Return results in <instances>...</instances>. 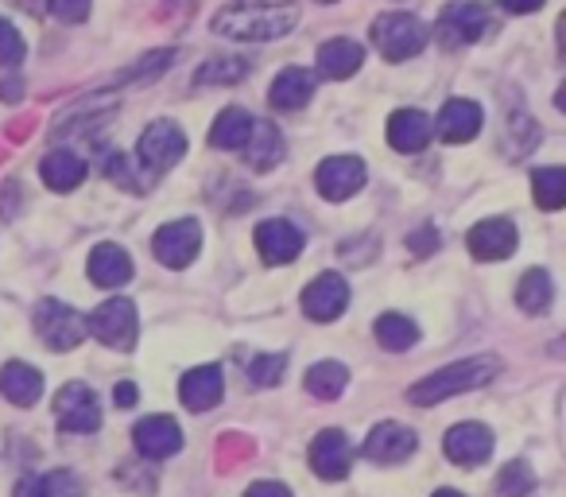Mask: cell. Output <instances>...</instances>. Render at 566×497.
<instances>
[{
    "label": "cell",
    "instance_id": "cell-3",
    "mask_svg": "<svg viewBox=\"0 0 566 497\" xmlns=\"http://www.w3.org/2000/svg\"><path fill=\"white\" fill-rule=\"evenodd\" d=\"M373 43L388 63H403V59L419 55L427 48V28L411 12H385V17L373 24Z\"/></svg>",
    "mask_w": 566,
    "mask_h": 497
},
{
    "label": "cell",
    "instance_id": "cell-16",
    "mask_svg": "<svg viewBox=\"0 0 566 497\" xmlns=\"http://www.w3.org/2000/svg\"><path fill=\"white\" fill-rule=\"evenodd\" d=\"M133 439H136V451H140L144 458L164 463V458H171L175 451L182 447V427L175 424L171 416H148V420L136 424Z\"/></svg>",
    "mask_w": 566,
    "mask_h": 497
},
{
    "label": "cell",
    "instance_id": "cell-33",
    "mask_svg": "<svg viewBox=\"0 0 566 497\" xmlns=\"http://www.w3.org/2000/svg\"><path fill=\"white\" fill-rule=\"evenodd\" d=\"M535 489V474L524 463H509L496 478V494L501 497H527Z\"/></svg>",
    "mask_w": 566,
    "mask_h": 497
},
{
    "label": "cell",
    "instance_id": "cell-18",
    "mask_svg": "<svg viewBox=\"0 0 566 497\" xmlns=\"http://www.w3.org/2000/svg\"><path fill=\"white\" fill-rule=\"evenodd\" d=\"M481 105L478 102H465V97H454L439 110V121L431 125V133H439L447 144H465L481 133Z\"/></svg>",
    "mask_w": 566,
    "mask_h": 497
},
{
    "label": "cell",
    "instance_id": "cell-38",
    "mask_svg": "<svg viewBox=\"0 0 566 497\" xmlns=\"http://www.w3.org/2000/svg\"><path fill=\"white\" fill-rule=\"evenodd\" d=\"M20 94H24L20 71H0V102H20Z\"/></svg>",
    "mask_w": 566,
    "mask_h": 497
},
{
    "label": "cell",
    "instance_id": "cell-4",
    "mask_svg": "<svg viewBox=\"0 0 566 497\" xmlns=\"http://www.w3.org/2000/svg\"><path fill=\"white\" fill-rule=\"evenodd\" d=\"M489 32V17L478 0H454L439 12V24H434V35H439L442 48H470L481 35Z\"/></svg>",
    "mask_w": 566,
    "mask_h": 497
},
{
    "label": "cell",
    "instance_id": "cell-12",
    "mask_svg": "<svg viewBox=\"0 0 566 497\" xmlns=\"http://www.w3.org/2000/svg\"><path fill=\"white\" fill-rule=\"evenodd\" d=\"M256 249L264 265H292L303 253V234L287 218H268L256 226Z\"/></svg>",
    "mask_w": 566,
    "mask_h": 497
},
{
    "label": "cell",
    "instance_id": "cell-36",
    "mask_svg": "<svg viewBox=\"0 0 566 497\" xmlns=\"http://www.w3.org/2000/svg\"><path fill=\"white\" fill-rule=\"evenodd\" d=\"M24 35L9 24V20H0V71H17L24 63Z\"/></svg>",
    "mask_w": 566,
    "mask_h": 497
},
{
    "label": "cell",
    "instance_id": "cell-21",
    "mask_svg": "<svg viewBox=\"0 0 566 497\" xmlns=\"http://www.w3.org/2000/svg\"><path fill=\"white\" fill-rule=\"evenodd\" d=\"M86 272H90V280L102 288H125L128 280H133V257H128L120 245L102 241L94 253H90Z\"/></svg>",
    "mask_w": 566,
    "mask_h": 497
},
{
    "label": "cell",
    "instance_id": "cell-40",
    "mask_svg": "<svg viewBox=\"0 0 566 497\" xmlns=\"http://www.w3.org/2000/svg\"><path fill=\"white\" fill-rule=\"evenodd\" d=\"M504 12H516V17H524V12H535L543 9V0H501Z\"/></svg>",
    "mask_w": 566,
    "mask_h": 497
},
{
    "label": "cell",
    "instance_id": "cell-31",
    "mask_svg": "<svg viewBox=\"0 0 566 497\" xmlns=\"http://www.w3.org/2000/svg\"><path fill=\"white\" fill-rule=\"evenodd\" d=\"M349 385V370L342 362H318L307 370V393L318 401H338Z\"/></svg>",
    "mask_w": 566,
    "mask_h": 497
},
{
    "label": "cell",
    "instance_id": "cell-30",
    "mask_svg": "<svg viewBox=\"0 0 566 497\" xmlns=\"http://www.w3.org/2000/svg\"><path fill=\"white\" fill-rule=\"evenodd\" d=\"M551 300H555V284H551V272L547 269H532L524 272V280H520L516 288V303L527 311V315H543V311L551 308Z\"/></svg>",
    "mask_w": 566,
    "mask_h": 497
},
{
    "label": "cell",
    "instance_id": "cell-29",
    "mask_svg": "<svg viewBox=\"0 0 566 497\" xmlns=\"http://www.w3.org/2000/svg\"><path fill=\"white\" fill-rule=\"evenodd\" d=\"M373 334H377L380 346L392 350V354L411 350L419 342V327L411 323L408 315H400V311H388V315H380L377 323H373Z\"/></svg>",
    "mask_w": 566,
    "mask_h": 497
},
{
    "label": "cell",
    "instance_id": "cell-32",
    "mask_svg": "<svg viewBox=\"0 0 566 497\" xmlns=\"http://www.w3.org/2000/svg\"><path fill=\"white\" fill-rule=\"evenodd\" d=\"M532 190L543 210H558V206L566 203V172L563 167H539V172L532 175Z\"/></svg>",
    "mask_w": 566,
    "mask_h": 497
},
{
    "label": "cell",
    "instance_id": "cell-42",
    "mask_svg": "<svg viewBox=\"0 0 566 497\" xmlns=\"http://www.w3.org/2000/svg\"><path fill=\"white\" fill-rule=\"evenodd\" d=\"M113 396H117V404H120V408H133V404H136V396H140V393H136V385H128V381H120V385H117V393H113Z\"/></svg>",
    "mask_w": 566,
    "mask_h": 497
},
{
    "label": "cell",
    "instance_id": "cell-27",
    "mask_svg": "<svg viewBox=\"0 0 566 497\" xmlns=\"http://www.w3.org/2000/svg\"><path fill=\"white\" fill-rule=\"evenodd\" d=\"M249 133H252V113L241 110V105H229V110H221L218 121H213L210 144L226 152H241L244 144H249Z\"/></svg>",
    "mask_w": 566,
    "mask_h": 497
},
{
    "label": "cell",
    "instance_id": "cell-6",
    "mask_svg": "<svg viewBox=\"0 0 566 497\" xmlns=\"http://www.w3.org/2000/svg\"><path fill=\"white\" fill-rule=\"evenodd\" d=\"M86 331H94L97 342L113 350H133L136 331H140V319H136L133 300H109L86 319Z\"/></svg>",
    "mask_w": 566,
    "mask_h": 497
},
{
    "label": "cell",
    "instance_id": "cell-7",
    "mask_svg": "<svg viewBox=\"0 0 566 497\" xmlns=\"http://www.w3.org/2000/svg\"><path fill=\"white\" fill-rule=\"evenodd\" d=\"M198 245H202V226H198L195 218L167 221V226H159L156 237H151L156 261L167 265V269H187L198 257Z\"/></svg>",
    "mask_w": 566,
    "mask_h": 497
},
{
    "label": "cell",
    "instance_id": "cell-9",
    "mask_svg": "<svg viewBox=\"0 0 566 497\" xmlns=\"http://www.w3.org/2000/svg\"><path fill=\"white\" fill-rule=\"evenodd\" d=\"M55 420L63 432H97L102 427V404H97V393L82 381H71V385L59 389L55 396Z\"/></svg>",
    "mask_w": 566,
    "mask_h": 497
},
{
    "label": "cell",
    "instance_id": "cell-10",
    "mask_svg": "<svg viewBox=\"0 0 566 497\" xmlns=\"http://www.w3.org/2000/svg\"><path fill=\"white\" fill-rule=\"evenodd\" d=\"M315 187H318V195L331 198V203H346V198H354L357 190L365 187V164L357 156L323 159L315 172Z\"/></svg>",
    "mask_w": 566,
    "mask_h": 497
},
{
    "label": "cell",
    "instance_id": "cell-22",
    "mask_svg": "<svg viewBox=\"0 0 566 497\" xmlns=\"http://www.w3.org/2000/svg\"><path fill=\"white\" fill-rule=\"evenodd\" d=\"M431 117L419 110H396L392 117H388V144H392L396 152H423L427 144H431Z\"/></svg>",
    "mask_w": 566,
    "mask_h": 497
},
{
    "label": "cell",
    "instance_id": "cell-34",
    "mask_svg": "<svg viewBox=\"0 0 566 497\" xmlns=\"http://www.w3.org/2000/svg\"><path fill=\"white\" fill-rule=\"evenodd\" d=\"M283 370H287V354H260L249 362V381L260 389H272V385H280Z\"/></svg>",
    "mask_w": 566,
    "mask_h": 497
},
{
    "label": "cell",
    "instance_id": "cell-8",
    "mask_svg": "<svg viewBox=\"0 0 566 497\" xmlns=\"http://www.w3.org/2000/svg\"><path fill=\"white\" fill-rule=\"evenodd\" d=\"M136 156L148 164L151 175H164L187 156V136H182V128L171 125V121H156V125L144 128L140 144H136Z\"/></svg>",
    "mask_w": 566,
    "mask_h": 497
},
{
    "label": "cell",
    "instance_id": "cell-23",
    "mask_svg": "<svg viewBox=\"0 0 566 497\" xmlns=\"http://www.w3.org/2000/svg\"><path fill=\"white\" fill-rule=\"evenodd\" d=\"M0 393L9 396L17 408H32L43 396V373L28 362H9L0 370Z\"/></svg>",
    "mask_w": 566,
    "mask_h": 497
},
{
    "label": "cell",
    "instance_id": "cell-26",
    "mask_svg": "<svg viewBox=\"0 0 566 497\" xmlns=\"http://www.w3.org/2000/svg\"><path fill=\"white\" fill-rule=\"evenodd\" d=\"M40 175H43V183H48L51 190H74L82 179H86V159L82 156H74V152H48L43 156V164H40Z\"/></svg>",
    "mask_w": 566,
    "mask_h": 497
},
{
    "label": "cell",
    "instance_id": "cell-2",
    "mask_svg": "<svg viewBox=\"0 0 566 497\" xmlns=\"http://www.w3.org/2000/svg\"><path fill=\"white\" fill-rule=\"evenodd\" d=\"M496 373H501V358H493V354L465 358V362H454V365H447V370L431 373V377L416 381V385L408 389V401L423 404V408L427 404H442L458 393H470V389L489 385Z\"/></svg>",
    "mask_w": 566,
    "mask_h": 497
},
{
    "label": "cell",
    "instance_id": "cell-28",
    "mask_svg": "<svg viewBox=\"0 0 566 497\" xmlns=\"http://www.w3.org/2000/svg\"><path fill=\"white\" fill-rule=\"evenodd\" d=\"M17 497H82V482L66 470L32 474L17 486Z\"/></svg>",
    "mask_w": 566,
    "mask_h": 497
},
{
    "label": "cell",
    "instance_id": "cell-45",
    "mask_svg": "<svg viewBox=\"0 0 566 497\" xmlns=\"http://www.w3.org/2000/svg\"><path fill=\"white\" fill-rule=\"evenodd\" d=\"M323 4H334V0H323Z\"/></svg>",
    "mask_w": 566,
    "mask_h": 497
},
{
    "label": "cell",
    "instance_id": "cell-41",
    "mask_svg": "<svg viewBox=\"0 0 566 497\" xmlns=\"http://www.w3.org/2000/svg\"><path fill=\"white\" fill-rule=\"evenodd\" d=\"M408 249H416L419 257L431 253V249H434V234H431V229H423L419 237H408Z\"/></svg>",
    "mask_w": 566,
    "mask_h": 497
},
{
    "label": "cell",
    "instance_id": "cell-24",
    "mask_svg": "<svg viewBox=\"0 0 566 497\" xmlns=\"http://www.w3.org/2000/svg\"><path fill=\"white\" fill-rule=\"evenodd\" d=\"M315 63H318V74H323V79L342 82V79H349V74L361 71L365 51H361V43H354V40H331L318 48Z\"/></svg>",
    "mask_w": 566,
    "mask_h": 497
},
{
    "label": "cell",
    "instance_id": "cell-35",
    "mask_svg": "<svg viewBox=\"0 0 566 497\" xmlns=\"http://www.w3.org/2000/svg\"><path fill=\"white\" fill-rule=\"evenodd\" d=\"M244 74H249L244 59H210V63L195 74V82L198 86H206V82H241Z\"/></svg>",
    "mask_w": 566,
    "mask_h": 497
},
{
    "label": "cell",
    "instance_id": "cell-1",
    "mask_svg": "<svg viewBox=\"0 0 566 497\" xmlns=\"http://www.w3.org/2000/svg\"><path fill=\"white\" fill-rule=\"evenodd\" d=\"M300 24L295 4H268V0H233L213 17V32L241 43H268L287 35Z\"/></svg>",
    "mask_w": 566,
    "mask_h": 497
},
{
    "label": "cell",
    "instance_id": "cell-13",
    "mask_svg": "<svg viewBox=\"0 0 566 497\" xmlns=\"http://www.w3.org/2000/svg\"><path fill=\"white\" fill-rule=\"evenodd\" d=\"M465 245L478 261H509L516 253V226L509 218H485L470 229Z\"/></svg>",
    "mask_w": 566,
    "mask_h": 497
},
{
    "label": "cell",
    "instance_id": "cell-14",
    "mask_svg": "<svg viewBox=\"0 0 566 497\" xmlns=\"http://www.w3.org/2000/svg\"><path fill=\"white\" fill-rule=\"evenodd\" d=\"M442 451L454 466H478L493 455V432L485 424H454L442 439Z\"/></svg>",
    "mask_w": 566,
    "mask_h": 497
},
{
    "label": "cell",
    "instance_id": "cell-17",
    "mask_svg": "<svg viewBox=\"0 0 566 497\" xmlns=\"http://www.w3.org/2000/svg\"><path fill=\"white\" fill-rule=\"evenodd\" d=\"M419 447V435L411 432V427L396 424V420H388V424H377L369 432V439H365V455L373 458V463H403V458H411Z\"/></svg>",
    "mask_w": 566,
    "mask_h": 497
},
{
    "label": "cell",
    "instance_id": "cell-39",
    "mask_svg": "<svg viewBox=\"0 0 566 497\" xmlns=\"http://www.w3.org/2000/svg\"><path fill=\"white\" fill-rule=\"evenodd\" d=\"M244 497H292V489L280 486V482H256Z\"/></svg>",
    "mask_w": 566,
    "mask_h": 497
},
{
    "label": "cell",
    "instance_id": "cell-25",
    "mask_svg": "<svg viewBox=\"0 0 566 497\" xmlns=\"http://www.w3.org/2000/svg\"><path fill=\"white\" fill-rule=\"evenodd\" d=\"M244 152H249V167H256V172H272L275 164L283 159V133L272 125V121H256L252 117V133H249V144H244Z\"/></svg>",
    "mask_w": 566,
    "mask_h": 497
},
{
    "label": "cell",
    "instance_id": "cell-15",
    "mask_svg": "<svg viewBox=\"0 0 566 497\" xmlns=\"http://www.w3.org/2000/svg\"><path fill=\"white\" fill-rule=\"evenodd\" d=\"M311 466H315V474L326 482H338L349 474V466H354V451H349V439L338 432V427L318 432V439L311 443Z\"/></svg>",
    "mask_w": 566,
    "mask_h": 497
},
{
    "label": "cell",
    "instance_id": "cell-37",
    "mask_svg": "<svg viewBox=\"0 0 566 497\" xmlns=\"http://www.w3.org/2000/svg\"><path fill=\"white\" fill-rule=\"evenodd\" d=\"M51 17H59L63 24H82L94 9V0H48Z\"/></svg>",
    "mask_w": 566,
    "mask_h": 497
},
{
    "label": "cell",
    "instance_id": "cell-20",
    "mask_svg": "<svg viewBox=\"0 0 566 497\" xmlns=\"http://www.w3.org/2000/svg\"><path fill=\"white\" fill-rule=\"evenodd\" d=\"M315 97V74L303 71V66H287V71L275 74L272 90H268V102L280 113H295Z\"/></svg>",
    "mask_w": 566,
    "mask_h": 497
},
{
    "label": "cell",
    "instance_id": "cell-44",
    "mask_svg": "<svg viewBox=\"0 0 566 497\" xmlns=\"http://www.w3.org/2000/svg\"><path fill=\"white\" fill-rule=\"evenodd\" d=\"M434 497H462V494H458V489H439Z\"/></svg>",
    "mask_w": 566,
    "mask_h": 497
},
{
    "label": "cell",
    "instance_id": "cell-19",
    "mask_svg": "<svg viewBox=\"0 0 566 497\" xmlns=\"http://www.w3.org/2000/svg\"><path fill=\"white\" fill-rule=\"evenodd\" d=\"M221 393H226V377L218 365H198V370L182 373L179 381V396L190 412H210L221 401Z\"/></svg>",
    "mask_w": 566,
    "mask_h": 497
},
{
    "label": "cell",
    "instance_id": "cell-43",
    "mask_svg": "<svg viewBox=\"0 0 566 497\" xmlns=\"http://www.w3.org/2000/svg\"><path fill=\"white\" fill-rule=\"evenodd\" d=\"M17 4H20V9H28V12H35V17L48 9V0H17Z\"/></svg>",
    "mask_w": 566,
    "mask_h": 497
},
{
    "label": "cell",
    "instance_id": "cell-11",
    "mask_svg": "<svg viewBox=\"0 0 566 497\" xmlns=\"http://www.w3.org/2000/svg\"><path fill=\"white\" fill-rule=\"evenodd\" d=\"M346 303H349V284L338 272H323V277L303 288V311L315 323H334L346 311Z\"/></svg>",
    "mask_w": 566,
    "mask_h": 497
},
{
    "label": "cell",
    "instance_id": "cell-5",
    "mask_svg": "<svg viewBox=\"0 0 566 497\" xmlns=\"http://www.w3.org/2000/svg\"><path fill=\"white\" fill-rule=\"evenodd\" d=\"M35 331H40V339L55 354H63V350H74L86 339V319L59 300H40V308H35Z\"/></svg>",
    "mask_w": 566,
    "mask_h": 497
}]
</instances>
